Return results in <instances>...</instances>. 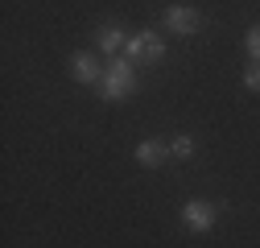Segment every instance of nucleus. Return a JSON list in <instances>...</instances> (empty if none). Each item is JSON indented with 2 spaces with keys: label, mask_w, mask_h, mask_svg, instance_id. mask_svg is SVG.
I'll return each instance as SVG.
<instances>
[{
  "label": "nucleus",
  "mask_w": 260,
  "mask_h": 248,
  "mask_svg": "<svg viewBox=\"0 0 260 248\" xmlns=\"http://www.w3.org/2000/svg\"><path fill=\"white\" fill-rule=\"evenodd\" d=\"M137 91V71H133V58H112L104 67V79H100V96L108 104H120Z\"/></svg>",
  "instance_id": "obj_1"
},
{
  "label": "nucleus",
  "mask_w": 260,
  "mask_h": 248,
  "mask_svg": "<svg viewBox=\"0 0 260 248\" xmlns=\"http://www.w3.org/2000/svg\"><path fill=\"white\" fill-rule=\"evenodd\" d=\"M215 220H219V207L215 203H207V199H190L186 207H182V224L190 228V232H211L215 228Z\"/></svg>",
  "instance_id": "obj_2"
},
{
  "label": "nucleus",
  "mask_w": 260,
  "mask_h": 248,
  "mask_svg": "<svg viewBox=\"0 0 260 248\" xmlns=\"http://www.w3.org/2000/svg\"><path fill=\"white\" fill-rule=\"evenodd\" d=\"M128 58H133V62H161V58H166V42H161L153 29L133 34V38H128Z\"/></svg>",
  "instance_id": "obj_3"
},
{
  "label": "nucleus",
  "mask_w": 260,
  "mask_h": 248,
  "mask_svg": "<svg viewBox=\"0 0 260 248\" xmlns=\"http://www.w3.org/2000/svg\"><path fill=\"white\" fill-rule=\"evenodd\" d=\"M161 25L170 29V34H194V29L203 25L199 9H190V5H170L166 13H161Z\"/></svg>",
  "instance_id": "obj_4"
},
{
  "label": "nucleus",
  "mask_w": 260,
  "mask_h": 248,
  "mask_svg": "<svg viewBox=\"0 0 260 248\" xmlns=\"http://www.w3.org/2000/svg\"><path fill=\"white\" fill-rule=\"evenodd\" d=\"M71 79L75 83H100L104 79V67H100V58H91L87 50H79V54H71Z\"/></svg>",
  "instance_id": "obj_5"
},
{
  "label": "nucleus",
  "mask_w": 260,
  "mask_h": 248,
  "mask_svg": "<svg viewBox=\"0 0 260 248\" xmlns=\"http://www.w3.org/2000/svg\"><path fill=\"white\" fill-rule=\"evenodd\" d=\"M95 46H100V54H112V58H116L120 50H128L124 29H120V25H112V21H108V25H100V34H95Z\"/></svg>",
  "instance_id": "obj_6"
},
{
  "label": "nucleus",
  "mask_w": 260,
  "mask_h": 248,
  "mask_svg": "<svg viewBox=\"0 0 260 248\" xmlns=\"http://www.w3.org/2000/svg\"><path fill=\"white\" fill-rule=\"evenodd\" d=\"M166 158H170V145H161V141H141L137 145V166H145V170H157Z\"/></svg>",
  "instance_id": "obj_7"
},
{
  "label": "nucleus",
  "mask_w": 260,
  "mask_h": 248,
  "mask_svg": "<svg viewBox=\"0 0 260 248\" xmlns=\"http://www.w3.org/2000/svg\"><path fill=\"white\" fill-rule=\"evenodd\" d=\"M194 149H199V145H194V137H190V133H182V137H174V141H170V153H174V158H194Z\"/></svg>",
  "instance_id": "obj_8"
},
{
  "label": "nucleus",
  "mask_w": 260,
  "mask_h": 248,
  "mask_svg": "<svg viewBox=\"0 0 260 248\" xmlns=\"http://www.w3.org/2000/svg\"><path fill=\"white\" fill-rule=\"evenodd\" d=\"M244 46H248V58L260 62V25H252L248 34H244Z\"/></svg>",
  "instance_id": "obj_9"
},
{
  "label": "nucleus",
  "mask_w": 260,
  "mask_h": 248,
  "mask_svg": "<svg viewBox=\"0 0 260 248\" xmlns=\"http://www.w3.org/2000/svg\"><path fill=\"white\" fill-rule=\"evenodd\" d=\"M244 87L260 91V62H248V67H244Z\"/></svg>",
  "instance_id": "obj_10"
}]
</instances>
